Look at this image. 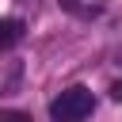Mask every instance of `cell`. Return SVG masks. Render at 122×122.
<instances>
[{
    "label": "cell",
    "instance_id": "obj_2",
    "mask_svg": "<svg viewBox=\"0 0 122 122\" xmlns=\"http://www.w3.org/2000/svg\"><path fill=\"white\" fill-rule=\"evenodd\" d=\"M19 38H23V23H19V19H11V15H4V19H0V50L15 46Z\"/></svg>",
    "mask_w": 122,
    "mask_h": 122
},
{
    "label": "cell",
    "instance_id": "obj_1",
    "mask_svg": "<svg viewBox=\"0 0 122 122\" xmlns=\"http://www.w3.org/2000/svg\"><path fill=\"white\" fill-rule=\"evenodd\" d=\"M95 111V95L88 88H65L53 103H50V118L53 122H80Z\"/></svg>",
    "mask_w": 122,
    "mask_h": 122
},
{
    "label": "cell",
    "instance_id": "obj_3",
    "mask_svg": "<svg viewBox=\"0 0 122 122\" xmlns=\"http://www.w3.org/2000/svg\"><path fill=\"white\" fill-rule=\"evenodd\" d=\"M111 95H114V99L122 103V80H114V84H111Z\"/></svg>",
    "mask_w": 122,
    "mask_h": 122
}]
</instances>
